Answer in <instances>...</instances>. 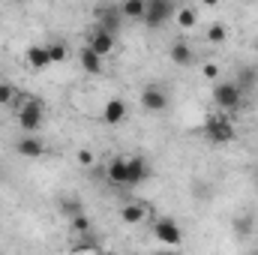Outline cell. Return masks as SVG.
I'll return each mask as SVG.
<instances>
[{
  "label": "cell",
  "mask_w": 258,
  "mask_h": 255,
  "mask_svg": "<svg viewBox=\"0 0 258 255\" xmlns=\"http://www.w3.org/2000/svg\"><path fill=\"white\" fill-rule=\"evenodd\" d=\"M15 96H18L15 84H9V81H0V105H12V102H15Z\"/></svg>",
  "instance_id": "24"
},
{
  "label": "cell",
  "mask_w": 258,
  "mask_h": 255,
  "mask_svg": "<svg viewBox=\"0 0 258 255\" xmlns=\"http://www.w3.org/2000/svg\"><path fill=\"white\" fill-rule=\"evenodd\" d=\"M141 108L150 111V114L165 111V108H168V93H165L159 84H147V87L141 90Z\"/></svg>",
  "instance_id": "8"
},
{
  "label": "cell",
  "mask_w": 258,
  "mask_h": 255,
  "mask_svg": "<svg viewBox=\"0 0 258 255\" xmlns=\"http://www.w3.org/2000/svg\"><path fill=\"white\" fill-rule=\"evenodd\" d=\"M249 255H258V249H252V252H249Z\"/></svg>",
  "instance_id": "29"
},
{
  "label": "cell",
  "mask_w": 258,
  "mask_h": 255,
  "mask_svg": "<svg viewBox=\"0 0 258 255\" xmlns=\"http://www.w3.org/2000/svg\"><path fill=\"white\" fill-rule=\"evenodd\" d=\"M72 252H99V240H96V234H93V231H90V234H81V237L75 240Z\"/></svg>",
  "instance_id": "20"
},
{
  "label": "cell",
  "mask_w": 258,
  "mask_h": 255,
  "mask_svg": "<svg viewBox=\"0 0 258 255\" xmlns=\"http://www.w3.org/2000/svg\"><path fill=\"white\" fill-rule=\"evenodd\" d=\"M174 18H177V24H180L183 30H189V27L198 24V9H195V6H177Z\"/></svg>",
  "instance_id": "19"
},
{
  "label": "cell",
  "mask_w": 258,
  "mask_h": 255,
  "mask_svg": "<svg viewBox=\"0 0 258 255\" xmlns=\"http://www.w3.org/2000/svg\"><path fill=\"white\" fill-rule=\"evenodd\" d=\"M225 39H228V27H225L222 21H213V24L207 27V42L219 45V42H225Z\"/></svg>",
  "instance_id": "22"
},
{
  "label": "cell",
  "mask_w": 258,
  "mask_h": 255,
  "mask_svg": "<svg viewBox=\"0 0 258 255\" xmlns=\"http://www.w3.org/2000/svg\"><path fill=\"white\" fill-rule=\"evenodd\" d=\"M87 48H90L93 54L105 57V54H111V48H114V36H111V33H105V30H99V27H93L90 39H87Z\"/></svg>",
  "instance_id": "10"
},
{
  "label": "cell",
  "mask_w": 258,
  "mask_h": 255,
  "mask_svg": "<svg viewBox=\"0 0 258 255\" xmlns=\"http://www.w3.org/2000/svg\"><path fill=\"white\" fill-rule=\"evenodd\" d=\"M210 96H213L216 108H222V111H234L243 102V90L237 87V81H216Z\"/></svg>",
  "instance_id": "4"
},
{
  "label": "cell",
  "mask_w": 258,
  "mask_h": 255,
  "mask_svg": "<svg viewBox=\"0 0 258 255\" xmlns=\"http://www.w3.org/2000/svg\"><path fill=\"white\" fill-rule=\"evenodd\" d=\"M153 237H156L162 246L174 249V246L183 243V228L177 225V219H171V216H159V219H153Z\"/></svg>",
  "instance_id": "5"
},
{
  "label": "cell",
  "mask_w": 258,
  "mask_h": 255,
  "mask_svg": "<svg viewBox=\"0 0 258 255\" xmlns=\"http://www.w3.org/2000/svg\"><path fill=\"white\" fill-rule=\"evenodd\" d=\"M153 255H180V252H174V249H162V252H153Z\"/></svg>",
  "instance_id": "28"
},
{
  "label": "cell",
  "mask_w": 258,
  "mask_h": 255,
  "mask_svg": "<svg viewBox=\"0 0 258 255\" xmlns=\"http://www.w3.org/2000/svg\"><path fill=\"white\" fill-rule=\"evenodd\" d=\"M255 180H258V168H255Z\"/></svg>",
  "instance_id": "30"
},
{
  "label": "cell",
  "mask_w": 258,
  "mask_h": 255,
  "mask_svg": "<svg viewBox=\"0 0 258 255\" xmlns=\"http://www.w3.org/2000/svg\"><path fill=\"white\" fill-rule=\"evenodd\" d=\"M27 63L33 66V72H42L45 66H51L48 48H45V45H30V48H27Z\"/></svg>",
  "instance_id": "14"
},
{
  "label": "cell",
  "mask_w": 258,
  "mask_h": 255,
  "mask_svg": "<svg viewBox=\"0 0 258 255\" xmlns=\"http://www.w3.org/2000/svg\"><path fill=\"white\" fill-rule=\"evenodd\" d=\"M255 183H258V180H255Z\"/></svg>",
  "instance_id": "32"
},
{
  "label": "cell",
  "mask_w": 258,
  "mask_h": 255,
  "mask_svg": "<svg viewBox=\"0 0 258 255\" xmlns=\"http://www.w3.org/2000/svg\"><path fill=\"white\" fill-rule=\"evenodd\" d=\"M78 60H81V69H84L87 75H99V72H102V57H99V54H93V51H90L87 45L81 48Z\"/></svg>",
  "instance_id": "17"
},
{
  "label": "cell",
  "mask_w": 258,
  "mask_h": 255,
  "mask_svg": "<svg viewBox=\"0 0 258 255\" xmlns=\"http://www.w3.org/2000/svg\"><path fill=\"white\" fill-rule=\"evenodd\" d=\"M144 9H147V0H126V3H120L123 18H135V21H144Z\"/></svg>",
  "instance_id": "18"
},
{
  "label": "cell",
  "mask_w": 258,
  "mask_h": 255,
  "mask_svg": "<svg viewBox=\"0 0 258 255\" xmlns=\"http://www.w3.org/2000/svg\"><path fill=\"white\" fill-rule=\"evenodd\" d=\"M123 21H126V18H123V12H120V3H99V6H96V27H99V30H105V33L114 36Z\"/></svg>",
  "instance_id": "7"
},
{
  "label": "cell",
  "mask_w": 258,
  "mask_h": 255,
  "mask_svg": "<svg viewBox=\"0 0 258 255\" xmlns=\"http://www.w3.org/2000/svg\"><path fill=\"white\" fill-rule=\"evenodd\" d=\"M234 123L225 117V114H210L204 120V138L213 141V144H231L234 141Z\"/></svg>",
  "instance_id": "3"
},
{
  "label": "cell",
  "mask_w": 258,
  "mask_h": 255,
  "mask_svg": "<svg viewBox=\"0 0 258 255\" xmlns=\"http://www.w3.org/2000/svg\"><path fill=\"white\" fill-rule=\"evenodd\" d=\"M57 207H60V213L69 216V219H75V216L84 213V201H81L78 195H72V192H63V195L57 198Z\"/></svg>",
  "instance_id": "13"
},
{
  "label": "cell",
  "mask_w": 258,
  "mask_h": 255,
  "mask_svg": "<svg viewBox=\"0 0 258 255\" xmlns=\"http://www.w3.org/2000/svg\"><path fill=\"white\" fill-rule=\"evenodd\" d=\"M168 57H171V63H177V66H189L192 63V45L186 42V39H174L171 42V48H168Z\"/></svg>",
  "instance_id": "12"
},
{
  "label": "cell",
  "mask_w": 258,
  "mask_h": 255,
  "mask_svg": "<svg viewBox=\"0 0 258 255\" xmlns=\"http://www.w3.org/2000/svg\"><path fill=\"white\" fill-rule=\"evenodd\" d=\"M78 162L87 165V168H93V153L90 150H78Z\"/></svg>",
  "instance_id": "27"
},
{
  "label": "cell",
  "mask_w": 258,
  "mask_h": 255,
  "mask_svg": "<svg viewBox=\"0 0 258 255\" xmlns=\"http://www.w3.org/2000/svg\"><path fill=\"white\" fill-rule=\"evenodd\" d=\"M201 75L210 81H219V66L216 63H201Z\"/></svg>",
  "instance_id": "26"
},
{
  "label": "cell",
  "mask_w": 258,
  "mask_h": 255,
  "mask_svg": "<svg viewBox=\"0 0 258 255\" xmlns=\"http://www.w3.org/2000/svg\"><path fill=\"white\" fill-rule=\"evenodd\" d=\"M255 51H258V42H255Z\"/></svg>",
  "instance_id": "31"
},
{
  "label": "cell",
  "mask_w": 258,
  "mask_h": 255,
  "mask_svg": "<svg viewBox=\"0 0 258 255\" xmlns=\"http://www.w3.org/2000/svg\"><path fill=\"white\" fill-rule=\"evenodd\" d=\"M105 177L120 189H135L150 177V162L144 156H114L105 165Z\"/></svg>",
  "instance_id": "1"
},
{
  "label": "cell",
  "mask_w": 258,
  "mask_h": 255,
  "mask_svg": "<svg viewBox=\"0 0 258 255\" xmlns=\"http://www.w3.org/2000/svg\"><path fill=\"white\" fill-rule=\"evenodd\" d=\"M15 150H18L21 156H27V159H36V156L45 153V144H42L39 135H21V138L15 141Z\"/></svg>",
  "instance_id": "11"
},
{
  "label": "cell",
  "mask_w": 258,
  "mask_h": 255,
  "mask_svg": "<svg viewBox=\"0 0 258 255\" xmlns=\"http://www.w3.org/2000/svg\"><path fill=\"white\" fill-rule=\"evenodd\" d=\"M45 48H48V60H51V63H63V60H66V54H69L63 42H48Z\"/></svg>",
  "instance_id": "23"
},
{
  "label": "cell",
  "mask_w": 258,
  "mask_h": 255,
  "mask_svg": "<svg viewBox=\"0 0 258 255\" xmlns=\"http://www.w3.org/2000/svg\"><path fill=\"white\" fill-rule=\"evenodd\" d=\"M45 123V108H42V102L39 99H33V96H27L24 102H21V108H18V126L24 129V135H36L39 129Z\"/></svg>",
  "instance_id": "2"
},
{
  "label": "cell",
  "mask_w": 258,
  "mask_h": 255,
  "mask_svg": "<svg viewBox=\"0 0 258 255\" xmlns=\"http://www.w3.org/2000/svg\"><path fill=\"white\" fill-rule=\"evenodd\" d=\"M177 6L171 0H147V9H144V24L147 27H162L174 18Z\"/></svg>",
  "instance_id": "6"
},
{
  "label": "cell",
  "mask_w": 258,
  "mask_h": 255,
  "mask_svg": "<svg viewBox=\"0 0 258 255\" xmlns=\"http://www.w3.org/2000/svg\"><path fill=\"white\" fill-rule=\"evenodd\" d=\"M69 222H72V231H75L78 237H81V234H90V219H87L84 213L75 216V219H69Z\"/></svg>",
  "instance_id": "25"
},
{
  "label": "cell",
  "mask_w": 258,
  "mask_h": 255,
  "mask_svg": "<svg viewBox=\"0 0 258 255\" xmlns=\"http://www.w3.org/2000/svg\"><path fill=\"white\" fill-rule=\"evenodd\" d=\"M126 111H129V108H126V102L114 96V99H108V102H105V108H102L99 120H102L105 126H120V123L126 120Z\"/></svg>",
  "instance_id": "9"
},
{
  "label": "cell",
  "mask_w": 258,
  "mask_h": 255,
  "mask_svg": "<svg viewBox=\"0 0 258 255\" xmlns=\"http://www.w3.org/2000/svg\"><path fill=\"white\" fill-rule=\"evenodd\" d=\"M231 228H234L237 237H249V234L255 231V216H252V213H237V216L231 219Z\"/></svg>",
  "instance_id": "16"
},
{
  "label": "cell",
  "mask_w": 258,
  "mask_h": 255,
  "mask_svg": "<svg viewBox=\"0 0 258 255\" xmlns=\"http://www.w3.org/2000/svg\"><path fill=\"white\" fill-rule=\"evenodd\" d=\"M255 81H258V69H252V66H243V69H240V75H237V87L246 93L249 87H255Z\"/></svg>",
  "instance_id": "21"
},
{
  "label": "cell",
  "mask_w": 258,
  "mask_h": 255,
  "mask_svg": "<svg viewBox=\"0 0 258 255\" xmlns=\"http://www.w3.org/2000/svg\"><path fill=\"white\" fill-rule=\"evenodd\" d=\"M144 216H147V210H144V204H138V201H129L120 207V219L126 222V225H138V222H144Z\"/></svg>",
  "instance_id": "15"
}]
</instances>
